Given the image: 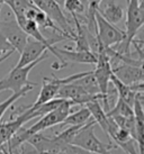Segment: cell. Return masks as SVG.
Listing matches in <instances>:
<instances>
[{
  "label": "cell",
  "mask_w": 144,
  "mask_h": 154,
  "mask_svg": "<svg viewBox=\"0 0 144 154\" xmlns=\"http://www.w3.org/2000/svg\"><path fill=\"white\" fill-rule=\"evenodd\" d=\"M144 24V6L143 0H127V16L124 34L125 38L117 48H114L121 55L131 57L132 41L135 38L137 32ZM113 48V47H111Z\"/></svg>",
  "instance_id": "obj_1"
},
{
  "label": "cell",
  "mask_w": 144,
  "mask_h": 154,
  "mask_svg": "<svg viewBox=\"0 0 144 154\" xmlns=\"http://www.w3.org/2000/svg\"><path fill=\"white\" fill-rule=\"evenodd\" d=\"M95 125H96V122L91 118L87 124H85L78 131L76 136L73 137V140H72L71 145L81 147V149L88 151L90 153L111 154L110 151H111V149H114L115 146H113L111 144L102 143L96 136V134L93 132Z\"/></svg>",
  "instance_id": "obj_2"
},
{
  "label": "cell",
  "mask_w": 144,
  "mask_h": 154,
  "mask_svg": "<svg viewBox=\"0 0 144 154\" xmlns=\"http://www.w3.org/2000/svg\"><path fill=\"white\" fill-rule=\"evenodd\" d=\"M47 57L49 56H47L46 53L41 59H38L37 61H35V62L26 65V66L14 68L6 77H4L0 80V92L6 91V90H10V91H13V94H16V92H19L21 89H24L25 87L35 86V83L28 80L30 72L36 65L39 64L42 61L46 60Z\"/></svg>",
  "instance_id": "obj_3"
},
{
  "label": "cell",
  "mask_w": 144,
  "mask_h": 154,
  "mask_svg": "<svg viewBox=\"0 0 144 154\" xmlns=\"http://www.w3.org/2000/svg\"><path fill=\"white\" fill-rule=\"evenodd\" d=\"M110 59L106 55V53L102 50V52L97 55V62L95 64V70H92L93 77L96 79L99 88V92L102 96V100L104 103L102 109L105 112H108L110 110L109 105V96H108V87H109L110 77L113 74L111 71V64H110Z\"/></svg>",
  "instance_id": "obj_4"
},
{
  "label": "cell",
  "mask_w": 144,
  "mask_h": 154,
  "mask_svg": "<svg viewBox=\"0 0 144 154\" xmlns=\"http://www.w3.org/2000/svg\"><path fill=\"white\" fill-rule=\"evenodd\" d=\"M95 22H96V36L100 46L102 48H108L114 45L121 44L125 38L124 30L117 28L115 25L108 23L102 17L98 10L95 13Z\"/></svg>",
  "instance_id": "obj_5"
},
{
  "label": "cell",
  "mask_w": 144,
  "mask_h": 154,
  "mask_svg": "<svg viewBox=\"0 0 144 154\" xmlns=\"http://www.w3.org/2000/svg\"><path fill=\"white\" fill-rule=\"evenodd\" d=\"M30 1L37 9H39L44 14H46L47 16L53 20L55 25L58 26L60 29H62L64 34L70 36L72 41L74 39V36H76L74 29L72 28L68 18L65 17L62 8L55 2L54 0H30Z\"/></svg>",
  "instance_id": "obj_6"
},
{
  "label": "cell",
  "mask_w": 144,
  "mask_h": 154,
  "mask_svg": "<svg viewBox=\"0 0 144 154\" xmlns=\"http://www.w3.org/2000/svg\"><path fill=\"white\" fill-rule=\"evenodd\" d=\"M108 117V116H107ZM106 134L110 137V140L116 143V147L118 146L127 154H139L136 151V143L135 138L133 137L131 133L126 129L119 127L110 117H108L107 123V131Z\"/></svg>",
  "instance_id": "obj_7"
},
{
  "label": "cell",
  "mask_w": 144,
  "mask_h": 154,
  "mask_svg": "<svg viewBox=\"0 0 144 154\" xmlns=\"http://www.w3.org/2000/svg\"><path fill=\"white\" fill-rule=\"evenodd\" d=\"M0 35L4 36L6 41L10 44V46L13 47L14 51L18 52L19 54L24 50L30 38L19 27L15 18L0 22Z\"/></svg>",
  "instance_id": "obj_8"
},
{
  "label": "cell",
  "mask_w": 144,
  "mask_h": 154,
  "mask_svg": "<svg viewBox=\"0 0 144 154\" xmlns=\"http://www.w3.org/2000/svg\"><path fill=\"white\" fill-rule=\"evenodd\" d=\"M56 98L68 100L71 103V106H76V105L86 106L87 103L91 101H99L102 99V96H91L88 92H86L80 86L71 82L60 87Z\"/></svg>",
  "instance_id": "obj_9"
},
{
  "label": "cell",
  "mask_w": 144,
  "mask_h": 154,
  "mask_svg": "<svg viewBox=\"0 0 144 154\" xmlns=\"http://www.w3.org/2000/svg\"><path fill=\"white\" fill-rule=\"evenodd\" d=\"M49 52H51L56 56V59L61 62V66L63 68L68 64L69 62L72 63H82V64H96L97 56L92 54L91 52H78V51H70L67 48H60L56 46H51Z\"/></svg>",
  "instance_id": "obj_10"
},
{
  "label": "cell",
  "mask_w": 144,
  "mask_h": 154,
  "mask_svg": "<svg viewBox=\"0 0 144 154\" xmlns=\"http://www.w3.org/2000/svg\"><path fill=\"white\" fill-rule=\"evenodd\" d=\"M54 44L52 43H42L35 41L33 38H28L26 46L24 47V50L21 51L19 60H18L17 64L15 68H23L26 65L33 63L35 61H37L38 59H41L44 54H46L50 47L53 46Z\"/></svg>",
  "instance_id": "obj_11"
},
{
  "label": "cell",
  "mask_w": 144,
  "mask_h": 154,
  "mask_svg": "<svg viewBox=\"0 0 144 154\" xmlns=\"http://www.w3.org/2000/svg\"><path fill=\"white\" fill-rule=\"evenodd\" d=\"M72 78L67 77L64 79H59V78H44L43 79V85L41 88V91L38 94V97L32 107H38L43 103H46L53 99H56V94L59 92V89L61 86L71 83Z\"/></svg>",
  "instance_id": "obj_12"
},
{
  "label": "cell",
  "mask_w": 144,
  "mask_h": 154,
  "mask_svg": "<svg viewBox=\"0 0 144 154\" xmlns=\"http://www.w3.org/2000/svg\"><path fill=\"white\" fill-rule=\"evenodd\" d=\"M111 71L115 77L126 86L132 87L143 83V66H135L119 62L116 66H111Z\"/></svg>",
  "instance_id": "obj_13"
},
{
  "label": "cell",
  "mask_w": 144,
  "mask_h": 154,
  "mask_svg": "<svg viewBox=\"0 0 144 154\" xmlns=\"http://www.w3.org/2000/svg\"><path fill=\"white\" fill-rule=\"evenodd\" d=\"M143 94H136V99L133 105L134 112V128H135V141L139 145V154H143L144 138V112H143Z\"/></svg>",
  "instance_id": "obj_14"
},
{
  "label": "cell",
  "mask_w": 144,
  "mask_h": 154,
  "mask_svg": "<svg viewBox=\"0 0 144 154\" xmlns=\"http://www.w3.org/2000/svg\"><path fill=\"white\" fill-rule=\"evenodd\" d=\"M102 7H99L98 13L110 24H117L124 17V9L115 0H105Z\"/></svg>",
  "instance_id": "obj_15"
},
{
  "label": "cell",
  "mask_w": 144,
  "mask_h": 154,
  "mask_svg": "<svg viewBox=\"0 0 144 154\" xmlns=\"http://www.w3.org/2000/svg\"><path fill=\"white\" fill-rule=\"evenodd\" d=\"M110 82L114 85L116 92L118 94V98L122 99L126 103H128L131 107H133L134 101L136 99V94L131 89V87L124 85L123 82L119 81L118 79L115 77L114 74H111V77H110Z\"/></svg>",
  "instance_id": "obj_16"
},
{
  "label": "cell",
  "mask_w": 144,
  "mask_h": 154,
  "mask_svg": "<svg viewBox=\"0 0 144 154\" xmlns=\"http://www.w3.org/2000/svg\"><path fill=\"white\" fill-rule=\"evenodd\" d=\"M86 107L88 108L90 115H91V118L96 122V124H99V126L102 128V131L106 133L108 117H107L105 110L100 106L99 101H91V103H87Z\"/></svg>",
  "instance_id": "obj_17"
},
{
  "label": "cell",
  "mask_w": 144,
  "mask_h": 154,
  "mask_svg": "<svg viewBox=\"0 0 144 154\" xmlns=\"http://www.w3.org/2000/svg\"><path fill=\"white\" fill-rule=\"evenodd\" d=\"M90 119H91V115H90L88 108L85 106V107H82L81 109L74 111V112H70L68 117L62 123V125H68L70 127H72V126H83Z\"/></svg>",
  "instance_id": "obj_18"
},
{
  "label": "cell",
  "mask_w": 144,
  "mask_h": 154,
  "mask_svg": "<svg viewBox=\"0 0 144 154\" xmlns=\"http://www.w3.org/2000/svg\"><path fill=\"white\" fill-rule=\"evenodd\" d=\"M73 83L80 86L86 92H88V94H91V96H100L99 88H98L96 79L93 77L92 71H87L83 77L79 78L78 80L73 81Z\"/></svg>",
  "instance_id": "obj_19"
},
{
  "label": "cell",
  "mask_w": 144,
  "mask_h": 154,
  "mask_svg": "<svg viewBox=\"0 0 144 154\" xmlns=\"http://www.w3.org/2000/svg\"><path fill=\"white\" fill-rule=\"evenodd\" d=\"M106 115L109 117L117 116V117H124V118H133L134 112H133V107L118 98L116 106L114 108H110V110L106 112Z\"/></svg>",
  "instance_id": "obj_20"
},
{
  "label": "cell",
  "mask_w": 144,
  "mask_h": 154,
  "mask_svg": "<svg viewBox=\"0 0 144 154\" xmlns=\"http://www.w3.org/2000/svg\"><path fill=\"white\" fill-rule=\"evenodd\" d=\"M35 86H28V87H25L24 89H21L19 92H16V94H13L8 99H6L5 101L2 103H0V119L2 118V116L5 115V112L8 110L9 108L13 106L14 103H16L18 99L21 98V97H24L25 94H27L30 91L34 89Z\"/></svg>",
  "instance_id": "obj_21"
},
{
  "label": "cell",
  "mask_w": 144,
  "mask_h": 154,
  "mask_svg": "<svg viewBox=\"0 0 144 154\" xmlns=\"http://www.w3.org/2000/svg\"><path fill=\"white\" fill-rule=\"evenodd\" d=\"M4 4L8 5L11 11L15 15V18L24 16L27 9H30L33 4L30 0H4Z\"/></svg>",
  "instance_id": "obj_22"
},
{
  "label": "cell",
  "mask_w": 144,
  "mask_h": 154,
  "mask_svg": "<svg viewBox=\"0 0 144 154\" xmlns=\"http://www.w3.org/2000/svg\"><path fill=\"white\" fill-rule=\"evenodd\" d=\"M63 8L71 14L72 16H86L87 5L81 0H64Z\"/></svg>",
  "instance_id": "obj_23"
},
{
  "label": "cell",
  "mask_w": 144,
  "mask_h": 154,
  "mask_svg": "<svg viewBox=\"0 0 144 154\" xmlns=\"http://www.w3.org/2000/svg\"><path fill=\"white\" fill-rule=\"evenodd\" d=\"M62 152L64 154H92L90 153V152H88V151L81 149V147H78L76 145H71V144L64 146Z\"/></svg>",
  "instance_id": "obj_24"
},
{
  "label": "cell",
  "mask_w": 144,
  "mask_h": 154,
  "mask_svg": "<svg viewBox=\"0 0 144 154\" xmlns=\"http://www.w3.org/2000/svg\"><path fill=\"white\" fill-rule=\"evenodd\" d=\"M13 53H14V52H9V53H6L5 55H1V56H0V63H2V62H4L5 60H7L9 56L13 54Z\"/></svg>",
  "instance_id": "obj_25"
},
{
  "label": "cell",
  "mask_w": 144,
  "mask_h": 154,
  "mask_svg": "<svg viewBox=\"0 0 144 154\" xmlns=\"http://www.w3.org/2000/svg\"><path fill=\"white\" fill-rule=\"evenodd\" d=\"M55 2H56V4L59 5L60 7H61V8H62V7H63V4H64V0H54Z\"/></svg>",
  "instance_id": "obj_26"
},
{
  "label": "cell",
  "mask_w": 144,
  "mask_h": 154,
  "mask_svg": "<svg viewBox=\"0 0 144 154\" xmlns=\"http://www.w3.org/2000/svg\"><path fill=\"white\" fill-rule=\"evenodd\" d=\"M4 5V0H0V6H2Z\"/></svg>",
  "instance_id": "obj_27"
},
{
  "label": "cell",
  "mask_w": 144,
  "mask_h": 154,
  "mask_svg": "<svg viewBox=\"0 0 144 154\" xmlns=\"http://www.w3.org/2000/svg\"><path fill=\"white\" fill-rule=\"evenodd\" d=\"M81 1H83V2H85V4L87 5V7H88V4H87V0H81Z\"/></svg>",
  "instance_id": "obj_28"
},
{
  "label": "cell",
  "mask_w": 144,
  "mask_h": 154,
  "mask_svg": "<svg viewBox=\"0 0 144 154\" xmlns=\"http://www.w3.org/2000/svg\"><path fill=\"white\" fill-rule=\"evenodd\" d=\"M1 7H2V6H0V15H1ZM0 22H1V19H0Z\"/></svg>",
  "instance_id": "obj_29"
}]
</instances>
